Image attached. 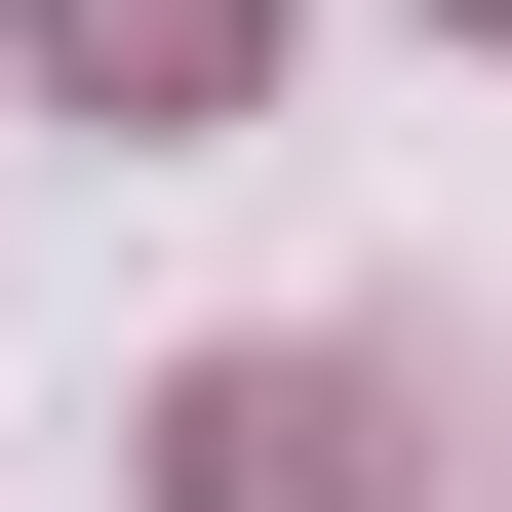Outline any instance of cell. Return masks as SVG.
Masks as SVG:
<instances>
[{"mask_svg":"<svg viewBox=\"0 0 512 512\" xmlns=\"http://www.w3.org/2000/svg\"><path fill=\"white\" fill-rule=\"evenodd\" d=\"M158 512H394V394L355 355H197L158 394Z\"/></svg>","mask_w":512,"mask_h":512,"instance_id":"obj_1","label":"cell"},{"mask_svg":"<svg viewBox=\"0 0 512 512\" xmlns=\"http://www.w3.org/2000/svg\"><path fill=\"white\" fill-rule=\"evenodd\" d=\"M0 40H40V79H79V119H119V158H158V119H237V79H276V0H0Z\"/></svg>","mask_w":512,"mask_h":512,"instance_id":"obj_2","label":"cell"},{"mask_svg":"<svg viewBox=\"0 0 512 512\" xmlns=\"http://www.w3.org/2000/svg\"><path fill=\"white\" fill-rule=\"evenodd\" d=\"M434 40H512V0H434Z\"/></svg>","mask_w":512,"mask_h":512,"instance_id":"obj_3","label":"cell"}]
</instances>
